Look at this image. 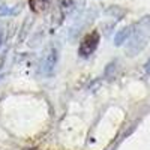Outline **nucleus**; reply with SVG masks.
Instances as JSON below:
<instances>
[{"label":"nucleus","mask_w":150,"mask_h":150,"mask_svg":"<svg viewBox=\"0 0 150 150\" xmlns=\"http://www.w3.org/2000/svg\"><path fill=\"white\" fill-rule=\"evenodd\" d=\"M128 41L129 44L126 47V53L129 56L140 54L147 47L150 41V17H144L135 26H132V32Z\"/></svg>","instance_id":"1"},{"label":"nucleus","mask_w":150,"mask_h":150,"mask_svg":"<svg viewBox=\"0 0 150 150\" xmlns=\"http://www.w3.org/2000/svg\"><path fill=\"white\" fill-rule=\"evenodd\" d=\"M98 45H99V33L96 30H93V32H90L89 35H86L83 38V41L80 44V48H78L80 57H83V59L90 57L96 51Z\"/></svg>","instance_id":"2"},{"label":"nucleus","mask_w":150,"mask_h":150,"mask_svg":"<svg viewBox=\"0 0 150 150\" xmlns=\"http://www.w3.org/2000/svg\"><path fill=\"white\" fill-rule=\"evenodd\" d=\"M57 60H59V51L51 47L50 50H47V53L44 54V59H42V72L45 75H50V74H53L54 68L57 66Z\"/></svg>","instance_id":"3"},{"label":"nucleus","mask_w":150,"mask_h":150,"mask_svg":"<svg viewBox=\"0 0 150 150\" xmlns=\"http://www.w3.org/2000/svg\"><path fill=\"white\" fill-rule=\"evenodd\" d=\"M131 32H132V26L120 30V32L116 35V38H114V44H116L117 47H120L123 42H126V41L129 39V36H131Z\"/></svg>","instance_id":"4"},{"label":"nucleus","mask_w":150,"mask_h":150,"mask_svg":"<svg viewBox=\"0 0 150 150\" xmlns=\"http://www.w3.org/2000/svg\"><path fill=\"white\" fill-rule=\"evenodd\" d=\"M3 41H5V30L0 27V47L3 45Z\"/></svg>","instance_id":"5"},{"label":"nucleus","mask_w":150,"mask_h":150,"mask_svg":"<svg viewBox=\"0 0 150 150\" xmlns=\"http://www.w3.org/2000/svg\"><path fill=\"white\" fill-rule=\"evenodd\" d=\"M144 71H146L147 74H150V59L147 60V63H146V66H144Z\"/></svg>","instance_id":"6"}]
</instances>
